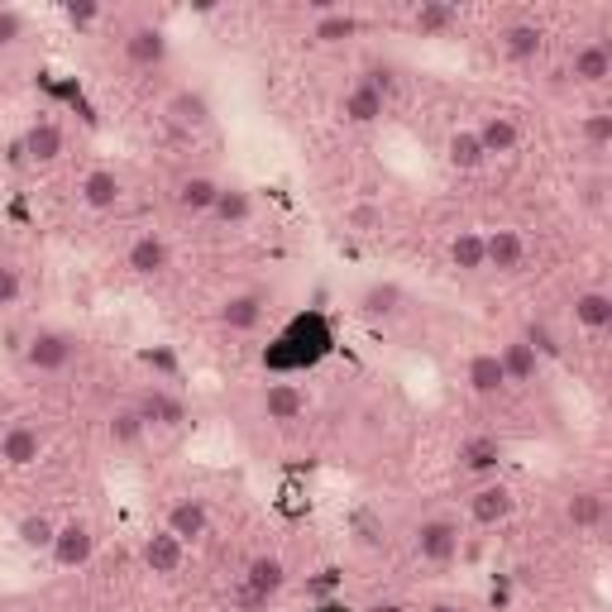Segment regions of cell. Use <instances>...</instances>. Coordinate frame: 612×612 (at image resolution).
<instances>
[{
  "label": "cell",
  "mask_w": 612,
  "mask_h": 612,
  "mask_svg": "<svg viewBox=\"0 0 612 612\" xmlns=\"http://www.w3.org/2000/svg\"><path fill=\"white\" fill-rule=\"evenodd\" d=\"M359 311H364L369 321H388V316H397V311H402V287L369 283L364 292H359Z\"/></svg>",
  "instance_id": "cell-19"
},
{
  "label": "cell",
  "mask_w": 612,
  "mask_h": 612,
  "mask_svg": "<svg viewBox=\"0 0 612 612\" xmlns=\"http://www.w3.org/2000/svg\"><path fill=\"white\" fill-rule=\"evenodd\" d=\"M48 550H53V560H58L63 569H77V565H87V560H91V550H96V536H91L87 522H63Z\"/></svg>",
  "instance_id": "cell-2"
},
{
  "label": "cell",
  "mask_w": 612,
  "mask_h": 612,
  "mask_svg": "<svg viewBox=\"0 0 612 612\" xmlns=\"http://www.w3.org/2000/svg\"><path fill=\"white\" fill-rule=\"evenodd\" d=\"M359 546H378V526H373L369 512L359 517Z\"/></svg>",
  "instance_id": "cell-43"
},
{
  "label": "cell",
  "mask_w": 612,
  "mask_h": 612,
  "mask_svg": "<svg viewBox=\"0 0 612 612\" xmlns=\"http://www.w3.org/2000/svg\"><path fill=\"white\" fill-rule=\"evenodd\" d=\"M39 450H44V436H39L29 421H15L10 431H0V459L15 464V469H20V464H34Z\"/></svg>",
  "instance_id": "cell-5"
},
{
  "label": "cell",
  "mask_w": 612,
  "mask_h": 612,
  "mask_svg": "<svg viewBox=\"0 0 612 612\" xmlns=\"http://www.w3.org/2000/svg\"><path fill=\"white\" fill-rule=\"evenodd\" d=\"M364 612H402L397 603H373V608H364Z\"/></svg>",
  "instance_id": "cell-44"
},
{
  "label": "cell",
  "mask_w": 612,
  "mask_h": 612,
  "mask_svg": "<svg viewBox=\"0 0 612 612\" xmlns=\"http://www.w3.org/2000/svg\"><path fill=\"white\" fill-rule=\"evenodd\" d=\"M584 144H589V149H608L612 144V115H603V110L584 115Z\"/></svg>",
  "instance_id": "cell-36"
},
{
  "label": "cell",
  "mask_w": 612,
  "mask_h": 612,
  "mask_svg": "<svg viewBox=\"0 0 612 612\" xmlns=\"http://www.w3.org/2000/svg\"><path fill=\"white\" fill-rule=\"evenodd\" d=\"M450 263L464 268V273H479L483 268V235L479 230H459L455 244H450Z\"/></svg>",
  "instance_id": "cell-30"
},
{
  "label": "cell",
  "mask_w": 612,
  "mask_h": 612,
  "mask_svg": "<svg viewBox=\"0 0 612 612\" xmlns=\"http://www.w3.org/2000/svg\"><path fill=\"white\" fill-rule=\"evenodd\" d=\"M216 192H220L216 177H187V182L177 187V206H182V211H192V216H201V211H211V206H216Z\"/></svg>",
  "instance_id": "cell-28"
},
{
  "label": "cell",
  "mask_w": 612,
  "mask_h": 612,
  "mask_svg": "<svg viewBox=\"0 0 612 612\" xmlns=\"http://www.w3.org/2000/svg\"><path fill=\"white\" fill-rule=\"evenodd\" d=\"M225 225H240V220H249V211H254V201H249V192H240V187H220L216 192V206H211Z\"/></svg>",
  "instance_id": "cell-33"
},
{
  "label": "cell",
  "mask_w": 612,
  "mask_h": 612,
  "mask_svg": "<svg viewBox=\"0 0 612 612\" xmlns=\"http://www.w3.org/2000/svg\"><path fill=\"white\" fill-rule=\"evenodd\" d=\"M431 612H459V608H455V603H436V608H431Z\"/></svg>",
  "instance_id": "cell-45"
},
{
  "label": "cell",
  "mask_w": 612,
  "mask_h": 612,
  "mask_svg": "<svg viewBox=\"0 0 612 612\" xmlns=\"http://www.w3.org/2000/svg\"><path fill=\"white\" fill-rule=\"evenodd\" d=\"M168 120H173L177 130H201L211 120V106H206L201 91H177L173 101H168Z\"/></svg>",
  "instance_id": "cell-20"
},
{
  "label": "cell",
  "mask_w": 612,
  "mask_h": 612,
  "mask_svg": "<svg viewBox=\"0 0 612 612\" xmlns=\"http://www.w3.org/2000/svg\"><path fill=\"white\" fill-rule=\"evenodd\" d=\"M565 517L574 526H598L603 522V498H598V493H574L565 503Z\"/></svg>",
  "instance_id": "cell-34"
},
{
  "label": "cell",
  "mask_w": 612,
  "mask_h": 612,
  "mask_svg": "<svg viewBox=\"0 0 612 612\" xmlns=\"http://www.w3.org/2000/svg\"><path fill=\"white\" fill-rule=\"evenodd\" d=\"M455 20H459L455 5H440V0H421V5H416V15H412V24L421 29V34H445Z\"/></svg>",
  "instance_id": "cell-31"
},
{
  "label": "cell",
  "mask_w": 612,
  "mask_h": 612,
  "mask_svg": "<svg viewBox=\"0 0 612 612\" xmlns=\"http://www.w3.org/2000/svg\"><path fill=\"white\" fill-rule=\"evenodd\" d=\"M354 29H359V20H354L350 10H321L311 39H316V44H340V39H350Z\"/></svg>",
  "instance_id": "cell-29"
},
{
  "label": "cell",
  "mask_w": 612,
  "mask_h": 612,
  "mask_svg": "<svg viewBox=\"0 0 612 612\" xmlns=\"http://www.w3.org/2000/svg\"><path fill=\"white\" fill-rule=\"evenodd\" d=\"M464 378H469V388H474L479 397H493L498 388H507L503 364H498V354H488V350L469 359V373H464Z\"/></svg>",
  "instance_id": "cell-21"
},
{
  "label": "cell",
  "mask_w": 612,
  "mask_h": 612,
  "mask_svg": "<svg viewBox=\"0 0 612 612\" xmlns=\"http://www.w3.org/2000/svg\"><path fill=\"white\" fill-rule=\"evenodd\" d=\"M498 364H503L507 383H531V378H536V369H541V354L531 350L526 340H512V345H503Z\"/></svg>",
  "instance_id": "cell-23"
},
{
  "label": "cell",
  "mask_w": 612,
  "mask_h": 612,
  "mask_svg": "<svg viewBox=\"0 0 612 612\" xmlns=\"http://www.w3.org/2000/svg\"><path fill=\"white\" fill-rule=\"evenodd\" d=\"M283 560H273V555H259V560H249V569H244V593H254L259 603H268L273 593L283 589Z\"/></svg>",
  "instance_id": "cell-9"
},
{
  "label": "cell",
  "mask_w": 612,
  "mask_h": 612,
  "mask_svg": "<svg viewBox=\"0 0 612 612\" xmlns=\"http://www.w3.org/2000/svg\"><path fill=\"white\" fill-rule=\"evenodd\" d=\"M72 354H77V340H72L67 330H39V335L24 345V364L39 373H58L72 364Z\"/></svg>",
  "instance_id": "cell-1"
},
{
  "label": "cell",
  "mask_w": 612,
  "mask_h": 612,
  "mask_svg": "<svg viewBox=\"0 0 612 612\" xmlns=\"http://www.w3.org/2000/svg\"><path fill=\"white\" fill-rule=\"evenodd\" d=\"M416 550H421V560L445 565V560L459 550V526L445 522V517H436V522H421V531H416Z\"/></svg>",
  "instance_id": "cell-3"
},
{
  "label": "cell",
  "mask_w": 612,
  "mask_h": 612,
  "mask_svg": "<svg viewBox=\"0 0 612 612\" xmlns=\"http://www.w3.org/2000/svg\"><path fill=\"white\" fill-rule=\"evenodd\" d=\"M526 345H531L536 354H555V350H560V345H555V335H550L541 321H536V326H526Z\"/></svg>",
  "instance_id": "cell-41"
},
{
  "label": "cell",
  "mask_w": 612,
  "mask_h": 612,
  "mask_svg": "<svg viewBox=\"0 0 612 612\" xmlns=\"http://www.w3.org/2000/svg\"><path fill=\"white\" fill-rule=\"evenodd\" d=\"M445 158L455 163L459 173H474V168H483V163H488V153H483V144H479V134H474V130H455V134H450Z\"/></svg>",
  "instance_id": "cell-24"
},
{
  "label": "cell",
  "mask_w": 612,
  "mask_h": 612,
  "mask_svg": "<svg viewBox=\"0 0 612 612\" xmlns=\"http://www.w3.org/2000/svg\"><path fill=\"white\" fill-rule=\"evenodd\" d=\"M340 115H345L350 125H373V120L383 115V91L359 77V82L345 91V101H340Z\"/></svg>",
  "instance_id": "cell-7"
},
{
  "label": "cell",
  "mask_w": 612,
  "mask_h": 612,
  "mask_svg": "<svg viewBox=\"0 0 612 612\" xmlns=\"http://www.w3.org/2000/svg\"><path fill=\"white\" fill-rule=\"evenodd\" d=\"M24 39V15L20 10H0V48Z\"/></svg>",
  "instance_id": "cell-40"
},
{
  "label": "cell",
  "mask_w": 612,
  "mask_h": 612,
  "mask_svg": "<svg viewBox=\"0 0 612 612\" xmlns=\"http://www.w3.org/2000/svg\"><path fill=\"white\" fill-rule=\"evenodd\" d=\"M474 134H479V144H483V153H488V158H493V153H512V149H517V139H522V134H517V125H512L507 115H483Z\"/></svg>",
  "instance_id": "cell-18"
},
{
  "label": "cell",
  "mask_w": 612,
  "mask_h": 612,
  "mask_svg": "<svg viewBox=\"0 0 612 612\" xmlns=\"http://www.w3.org/2000/svg\"><path fill=\"white\" fill-rule=\"evenodd\" d=\"M526 259V244L517 230H493L483 235V268H498V273H517Z\"/></svg>",
  "instance_id": "cell-4"
},
{
  "label": "cell",
  "mask_w": 612,
  "mask_h": 612,
  "mask_svg": "<svg viewBox=\"0 0 612 612\" xmlns=\"http://www.w3.org/2000/svg\"><path fill=\"white\" fill-rule=\"evenodd\" d=\"M15 536H20V546H29V550H48L53 536H58V526H53V517H44V512H29Z\"/></svg>",
  "instance_id": "cell-32"
},
{
  "label": "cell",
  "mask_w": 612,
  "mask_h": 612,
  "mask_svg": "<svg viewBox=\"0 0 612 612\" xmlns=\"http://www.w3.org/2000/svg\"><path fill=\"white\" fill-rule=\"evenodd\" d=\"M507 512H512V488L507 483H488V488L474 493V503H469V517L479 526H498Z\"/></svg>",
  "instance_id": "cell-11"
},
{
  "label": "cell",
  "mask_w": 612,
  "mask_h": 612,
  "mask_svg": "<svg viewBox=\"0 0 612 612\" xmlns=\"http://www.w3.org/2000/svg\"><path fill=\"white\" fill-rule=\"evenodd\" d=\"M612 72V53L608 44H584L574 53V82H584V87H598V82H608Z\"/></svg>",
  "instance_id": "cell-17"
},
{
  "label": "cell",
  "mask_w": 612,
  "mask_h": 612,
  "mask_svg": "<svg viewBox=\"0 0 612 612\" xmlns=\"http://www.w3.org/2000/svg\"><path fill=\"white\" fill-rule=\"evenodd\" d=\"M574 321L584 330L612 326V297L608 292H579V297H574Z\"/></svg>",
  "instance_id": "cell-27"
},
{
  "label": "cell",
  "mask_w": 612,
  "mask_h": 612,
  "mask_svg": "<svg viewBox=\"0 0 612 612\" xmlns=\"http://www.w3.org/2000/svg\"><path fill=\"white\" fill-rule=\"evenodd\" d=\"M263 412L268 421H297L306 412V397L292 388V383H273L268 393H263Z\"/></svg>",
  "instance_id": "cell-26"
},
{
  "label": "cell",
  "mask_w": 612,
  "mask_h": 612,
  "mask_svg": "<svg viewBox=\"0 0 612 612\" xmlns=\"http://www.w3.org/2000/svg\"><path fill=\"white\" fill-rule=\"evenodd\" d=\"M206 526H211V512H206L201 498H177L168 507V531L177 541H197V536H206Z\"/></svg>",
  "instance_id": "cell-6"
},
{
  "label": "cell",
  "mask_w": 612,
  "mask_h": 612,
  "mask_svg": "<svg viewBox=\"0 0 612 612\" xmlns=\"http://www.w3.org/2000/svg\"><path fill=\"white\" fill-rule=\"evenodd\" d=\"M125 58L134 67H158L168 58V39H163V29H153V24H139L130 29V39H125Z\"/></svg>",
  "instance_id": "cell-8"
},
{
  "label": "cell",
  "mask_w": 612,
  "mask_h": 612,
  "mask_svg": "<svg viewBox=\"0 0 612 612\" xmlns=\"http://www.w3.org/2000/svg\"><path fill=\"white\" fill-rule=\"evenodd\" d=\"M350 230H359V235H369V230H378L383 225V211L378 206H350Z\"/></svg>",
  "instance_id": "cell-37"
},
{
  "label": "cell",
  "mask_w": 612,
  "mask_h": 612,
  "mask_svg": "<svg viewBox=\"0 0 612 612\" xmlns=\"http://www.w3.org/2000/svg\"><path fill=\"white\" fill-rule=\"evenodd\" d=\"M125 263H130L139 278H158L163 268H168V244L158 240V235H139V240L130 244V254H125Z\"/></svg>",
  "instance_id": "cell-14"
},
{
  "label": "cell",
  "mask_w": 612,
  "mask_h": 612,
  "mask_svg": "<svg viewBox=\"0 0 612 612\" xmlns=\"http://www.w3.org/2000/svg\"><path fill=\"white\" fill-rule=\"evenodd\" d=\"M63 15L72 24H91V20H101V5H96V0H67Z\"/></svg>",
  "instance_id": "cell-39"
},
{
  "label": "cell",
  "mask_w": 612,
  "mask_h": 612,
  "mask_svg": "<svg viewBox=\"0 0 612 612\" xmlns=\"http://www.w3.org/2000/svg\"><path fill=\"white\" fill-rule=\"evenodd\" d=\"M144 565H149L153 574H177V569H182V541H177L173 531L149 536V541H144Z\"/></svg>",
  "instance_id": "cell-16"
},
{
  "label": "cell",
  "mask_w": 612,
  "mask_h": 612,
  "mask_svg": "<svg viewBox=\"0 0 612 612\" xmlns=\"http://www.w3.org/2000/svg\"><path fill=\"white\" fill-rule=\"evenodd\" d=\"M603 197H608V177L598 173L584 182V206H603Z\"/></svg>",
  "instance_id": "cell-42"
},
{
  "label": "cell",
  "mask_w": 612,
  "mask_h": 612,
  "mask_svg": "<svg viewBox=\"0 0 612 612\" xmlns=\"http://www.w3.org/2000/svg\"><path fill=\"white\" fill-rule=\"evenodd\" d=\"M144 431H149V426H144V416L134 412V407H120V412L110 416V440H115V445H134Z\"/></svg>",
  "instance_id": "cell-35"
},
{
  "label": "cell",
  "mask_w": 612,
  "mask_h": 612,
  "mask_svg": "<svg viewBox=\"0 0 612 612\" xmlns=\"http://www.w3.org/2000/svg\"><path fill=\"white\" fill-rule=\"evenodd\" d=\"M503 53L512 58V63H531V58L541 53V24H507Z\"/></svg>",
  "instance_id": "cell-25"
},
{
  "label": "cell",
  "mask_w": 612,
  "mask_h": 612,
  "mask_svg": "<svg viewBox=\"0 0 612 612\" xmlns=\"http://www.w3.org/2000/svg\"><path fill=\"white\" fill-rule=\"evenodd\" d=\"M263 321V297L259 292H235L220 302V326L225 330H254Z\"/></svg>",
  "instance_id": "cell-10"
},
{
  "label": "cell",
  "mask_w": 612,
  "mask_h": 612,
  "mask_svg": "<svg viewBox=\"0 0 612 612\" xmlns=\"http://www.w3.org/2000/svg\"><path fill=\"white\" fill-rule=\"evenodd\" d=\"M20 268H10V263H0V306L20 302Z\"/></svg>",
  "instance_id": "cell-38"
},
{
  "label": "cell",
  "mask_w": 612,
  "mask_h": 612,
  "mask_svg": "<svg viewBox=\"0 0 612 612\" xmlns=\"http://www.w3.org/2000/svg\"><path fill=\"white\" fill-rule=\"evenodd\" d=\"M20 153L29 158V163H53V158L63 153V130H58L53 120H39V125H29Z\"/></svg>",
  "instance_id": "cell-13"
},
{
  "label": "cell",
  "mask_w": 612,
  "mask_h": 612,
  "mask_svg": "<svg viewBox=\"0 0 612 612\" xmlns=\"http://www.w3.org/2000/svg\"><path fill=\"white\" fill-rule=\"evenodd\" d=\"M82 201H87L91 211H115L120 206V177L110 173V168L87 173L82 177Z\"/></svg>",
  "instance_id": "cell-15"
},
{
  "label": "cell",
  "mask_w": 612,
  "mask_h": 612,
  "mask_svg": "<svg viewBox=\"0 0 612 612\" xmlns=\"http://www.w3.org/2000/svg\"><path fill=\"white\" fill-rule=\"evenodd\" d=\"M498 459H503V445H498V436H469L464 445H459V469H469V474L498 469Z\"/></svg>",
  "instance_id": "cell-22"
},
{
  "label": "cell",
  "mask_w": 612,
  "mask_h": 612,
  "mask_svg": "<svg viewBox=\"0 0 612 612\" xmlns=\"http://www.w3.org/2000/svg\"><path fill=\"white\" fill-rule=\"evenodd\" d=\"M134 412L144 416V426H182V421H187V407H182L173 393H163V388H153V393L139 397Z\"/></svg>",
  "instance_id": "cell-12"
}]
</instances>
